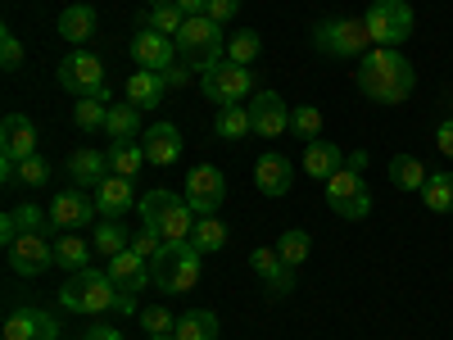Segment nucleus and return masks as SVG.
I'll use <instances>...</instances> for the list:
<instances>
[{"label": "nucleus", "mask_w": 453, "mask_h": 340, "mask_svg": "<svg viewBox=\"0 0 453 340\" xmlns=\"http://www.w3.org/2000/svg\"><path fill=\"white\" fill-rule=\"evenodd\" d=\"M354 87L372 104H403L412 96V87H418V68L390 46H372L354 68Z\"/></svg>", "instance_id": "1"}, {"label": "nucleus", "mask_w": 453, "mask_h": 340, "mask_svg": "<svg viewBox=\"0 0 453 340\" xmlns=\"http://www.w3.org/2000/svg\"><path fill=\"white\" fill-rule=\"evenodd\" d=\"M200 250L191 241H164L150 259V282H155L164 295H186L200 282Z\"/></svg>", "instance_id": "2"}, {"label": "nucleus", "mask_w": 453, "mask_h": 340, "mask_svg": "<svg viewBox=\"0 0 453 340\" xmlns=\"http://www.w3.org/2000/svg\"><path fill=\"white\" fill-rule=\"evenodd\" d=\"M136 213L164 241H191V232H196V209L186 205V196H173V191H145Z\"/></svg>", "instance_id": "3"}, {"label": "nucleus", "mask_w": 453, "mask_h": 340, "mask_svg": "<svg viewBox=\"0 0 453 340\" xmlns=\"http://www.w3.org/2000/svg\"><path fill=\"white\" fill-rule=\"evenodd\" d=\"M222 55H226V42H222V27L209 19V14H200V19H186V27L177 32V59L191 68V73H204L213 68V64H222Z\"/></svg>", "instance_id": "4"}, {"label": "nucleus", "mask_w": 453, "mask_h": 340, "mask_svg": "<svg viewBox=\"0 0 453 340\" xmlns=\"http://www.w3.org/2000/svg\"><path fill=\"white\" fill-rule=\"evenodd\" d=\"M119 299H123L119 286L100 268H82L59 286V305L73 313H104V309H119Z\"/></svg>", "instance_id": "5"}, {"label": "nucleus", "mask_w": 453, "mask_h": 340, "mask_svg": "<svg viewBox=\"0 0 453 340\" xmlns=\"http://www.w3.org/2000/svg\"><path fill=\"white\" fill-rule=\"evenodd\" d=\"M363 23H367V32H372V46L399 50L408 36H412V27H418V14H412L408 0H372L367 14H363Z\"/></svg>", "instance_id": "6"}, {"label": "nucleus", "mask_w": 453, "mask_h": 340, "mask_svg": "<svg viewBox=\"0 0 453 340\" xmlns=\"http://www.w3.org/2000/svg\"><path fill=\"white\" fill-rule=\"evenodd\" d=\"M313 46L335 59H363L372 50V32L363 19H322L313 27Z\"/></svg>", "instance_id": "7"}, {"label": "nucleus", "mask_w": 453, "mask_h": 340, "mask_svg": "<svg viewBox=\"0 0 453 340\" xmlns=\"http://www.w3.org/2000/svg\"><path fill=\"white\" fill-rule=\"evenodd\" d=\"M326 209L345 222H363L372 213V191L358 168H340L331 182H326Z\"/></svg>", "instance_id": "8"}, {"label": "nucleus", "mask_w": 453, "mask_h": 340, "mask_svg": "<svg viewBox=\"0 0 453 340\" xmlns=\"http://www.w3.org/2000/svg\"><path fill=\"white\" fill-rule=\"evenodd\" d=\"M200 91H204V100H213L218 109L241 104V100L254 91V73H250L245 64L222 59V64H213V68L204 73V78H200Z\"/></svg>", "instance_id": "9"}, {"label": "nucleus", "mask_w": 453, "mask_h": 340, "mask_svg": "<svg viewBox=\"0 0 453 340\" xmlns=\"http://www.w3.org/2000/svg\"><path fill=\"white\" fill-rule=\"evenodd\" d=\"M222 196H226V177H222V168L200 164V168L186 173V205L196 209V218H209V213L222 205Z\"/></svg>", "instance_id": "10"}, {"label": "nucleus", "mask_w": 453, "mask_h": 340, "mask_svg": "<svg viewBox=\"0 0 453 340\" xmlns=\"http://www.w3.org/2000/svg\"><path fill=\"white\" fill-rule=\"evenodd\" d=\"M59 87L64 91H73V96H96V91H104V64L96 59V55H87V50H78V55H68L64 64H59Z\"/></svg>", "instance_id": "11"}, {"label": "nucleus", "mask_w": 453, "mask_h": 340, "mask_svg": "<svg viewBox=\"0 0 453 340\" xmlns=\"http://www.w3.org/2000/svg\"><path fill=\"white\" fill-rule=\"evenodd\" d=\"M5 259H10V268H14L19 277H42L50 263H55V245H50L46 236L23 232L14 245H5Z\"/></svg>", "instance_id": "12"}, {"label": "nucleus", "mask_w": 453, "mask_h": 340, "mask_svg": "<svg viewBox=\"0 0 453 340\" xmlns=\"http://www.w3.org/2000/svg\"><path fill=\"white\" fill-rule=\"evenodd\" d=\"M173 55H177V36H164L155 27H141L132 36V59L141 68H155V73H168L173 68Z\"/></svg>", "instance_id": "13"}, {"label": "nucleus", "mask_w": 453, "mask_h": 340, "mask_svg": "<svg viewBox=\"0 0 453 340\" xmlns=\"http://www.w3.org/2000/svg\"><path fill=\"white\" fill-rule=\"evenodd\" d=\"M250 119H254V136H281L290 128V104L277 96V91H258L250 100Z\"/></svg>", "instance_id": "14"}, {"label": "nucleus", "mask_w": 453, "mask_h": 340, "mask_svg": "<svg viewBox=\"0 0 453 340\" xmlns=\"http://www.w3.org/2000/svg\"><path fill=\"white\" fill-rule=\"evenodd\" d=\"M0 155H10L14 164L36 155V128L27 113H5V123H0Z\"/></svg>", "instance_id": "15"}, {"label": "nucleus", "mask_w": 453, "mask_h": 340, "mask_svg": "<svg viewBox=\"0 0 453 340\" xmlns=\"http://www.w3.org/2000/svg\"><path fill=\"white\" fill-rule=\"evenodd\" d=\"M50 222L59 232H78V227L96 222V200H87L82 191H59L50 205Z\"/></svg>", "instance_id": "16"}, {"label": "nucleus", "mask_w": 453, "mask_h": 340, "mask_svg": "<svg viewBox=\"0 0 453 340\" xmlns=\"http://www.w3.org/2000/svg\"><path fill=\"white\" fill-rule=\"evenodd\" d=\"M5 340H59V322L42 309H14L5 318Z\"/></svg>", "instance_id": "17"}, {"label": "nucleus", "mask_w": 453, "mask_h": 340, "mask_svg": "<svg viewBox=\"0 0 453 340\" xmlns=\"http://www.w3.org/2000/svg\"><path fill=\"white\" fill-rule=\"evenodd\" d=\"M141 200H136V191H132V177H104L100 186H96V209L104 213V218H123V213H132Z\"/></svg>", "instance_id": "18"}, {"label": "nucleus", "mask_w": 453, "mask_h": 340, "mask_svg": "<svg viewBox=\"0 0 453 340\" xmlns=\"http://www.w3.org/2000/svg\"><path fill=\"white\" fill-rule=\"evenodd\" d=\"M254 186H258L263 196L281 200L290 186H295V168H290V159H286V155H263V159L254 164Z\"/></svg>", "instance_id": "19"}, {"label": "nucleus", "mask_w": 453, "mask_h": 340, "mask_svg": "<svg viewBox=\"0 0 453 340\" xmlns=\"http://www.w3.org/2000/svg\"><path fill=\"white\" fill-rule=\"evenodd\" d=\"M104 273L113 277L119 295H141V290H145V282H150V263H145L136 250H123L119 259H109V268H104Z\"/></svg>", "instance_id": "20"}, {"label": "nucleus", "mask_w": 453, "mask_h": 340, "mask_svg": "<svg viewBox=\"0 0 453 340\" xmlns=\"http://www.w3.org/2000/svg\"><path fill=\"white\" fill-rule=\"evenodd\" d=\"M141 145H145V159H150V164L168 168V164H177V155H181V132H177L173 123H155V128L141 132Z\"/></svg>", "instance_id": "21"}, {"label": "nucleus", "mask_w": 453, "mask_h": 340, "mask_svg": "<svg viewBox=\"0 0 453 340\" xmlns=\"http://www.w3.org/2000/svg\"><path fill=\"white\" fill-rule=\"evenodd\" d=\"M164 96H168V73L136 68L132 78H127V100L136 109H155V104H164Z\"/></svg>", "instance_id": "22"}, {"label": "nucleus", "mask_w": 453, "mask_h": 340, "mask_svg": "<svg viewBox=\"0 0 453 340\" xmlns=\"http://www.w3.org/2000/svg\"><path fill=\"white\" fill-rule=\"evenodd\" d=\"M340 168H345V155H340V145H331V141H309L304 145V173L313 177V182H331Z\"/></svg>", "instance_id": "23"}, {"label": "nucleus", "mask_w": 453, "mask_h": 340, "mask_svg": "<svg viewBox=\"0 0 453 340\" xmlns=\"http://www.w3.org/2000/svg\"><path fill=\"white\" fill-rule=\"evenodd\" d=\"M104 155H109V173H113V177H136L141 164H150L141 141H109Z\"/></svg>", "instance_id": "24"}, {"label": "nucleus", "mask_w": 453, "mask_h": 340, "mask_svg": "<svg viewBox=\"0 0 453 340\" xmlns=\"http://www.w3.org/2000/svg\"><path fill=\"white\" fill-rule=\"evenodd\" d=\"M68 173L78 186H100L109 177V155H100V150H78V155L68 159Z\"/></svg>", "instance_id": "25"}, {"label": "nucleus", "mask_w": 453, "mask_h": 340, "mask_svg": "<svg viewBox=\"0 0 453 340\" xmlns=\"http://www.w3.org/2000/svg\"><path fill=\"white\" fill-rule=\"evenodd\" d=\"M91 32H96V10L91 5H68L59 14V36H64V42L82 46V42H91Z\"/></svg>", "instance_id": "26"}, {"label": "nucleus", "mask_w": 453, "mask_h": 340, "mask_svg": "<svg viewBox=\"0 0 453 340\" xmlns=\"http://www.w3.org/2000/svg\"><path fill=\"white\" fill-rule=\"evenodd\" d=\"M250 132H254V119H250V109H245V104H226V109H218L213 136H222V141H241V136H250Z\"/></svg>", "instance_id": "27"}, {"label": "nucleus", "mask_w": 453, "mask_h": 340, "mask_svg": "<svg viewBox=\"0 0 453 340\" xmlns=\"http://www.w3.org/2000/svg\"><path fill=\"white\" fill-rule=\"evenodd\" d=\"M91 250H96V245H87L82 236L64 232V236L55 241V263H59V268H68V273H82V268H91Z\"/></svg>", "instance_id": "28"}, {"label": "nucleus", "mask_w": 453, "mask_h": 340, "mask_svg": "<svg viewBox=\"0 0 453 340\" xmlns=\"http://www.w3.org/2000/svg\"><path fill=\"white\" fill-rule=\"evenodd\" d=\"M173 336H177V340H218V313H209V309L181 313Z\"/></svg>", "instance_id": "29"}, {"label": "nucleus", "mask_w": 453, "mask_h": 340, "mask_svg": "<svg viewBox=\"0 0 453 340\" xmlns=\"http://www.w3.org/2000/svg\"><path fill=\"white\" fill-rule=\"evenodd\" d=\"M109 91H96V96H82L78 104H73V123H78L82 132H100L104 119H109Z\"/></svg>", "instance_id": "30"}, {"label": "nucleus", "mask_w": 453, "mask_h": 340, "mask_svg": "<svg viewBox=\"0 0 453 340\" xmlns=\"http://www.w3.org/2000/svg\"><path fill=\"white\" fill-rule=\"evenodd\" d=\"M390 186H399V191H422L426 186V164L412 159V155H395L390 159Z\"/></svg>", "instance_id": "31"}, {"label": "nucleus", "mask_w": 453, "mask_h": 340, "mask_svg": "<svg viewBox=\"0 0 453 340\" xmlns=\"http://www.w3.org/2000/svg\"><path fill=\"white\" fill-rule=\"evenodd\" d=\"M422 200L431 213H453V173H431L422 186Z\"/></svg>", "instance_id": "32"}, {"label": "nucleus", "mask_w": 453, "mask_h": 340, "mask_svg": "<svg viewBox=\"0 0 453 340\" xmlns=\"http://www.w3.org/2000/svg\"><path fill=\"white\" fill-rule=\"evenodd\" d=\"M91 245H96L104 259H119L123 250H132V236L123 232V222H119V218H109V222L96 227V241H91Z\"/></svg>", "instance_id": "33"}, {"label": "nucleus", "mask_w": 453, "mask_h": 340, "mask_svg": "<svg viewBox=\"0 0 453 340\" xmlns=\"http://www.w3.org/2000/svg\"><path fill=\"white\" fill-rule=\"evenodd\" d=\"M104 132H109L113 141H136V136H141V132H136V104H132V100H123V104H109Z\"/></svg>", "instance_id": "34"}, {"label": "nucleus", "mask_w": 453, "mask_h": 340, "mask_svg": "<svg viewBox=\"0 0 453 340\" xmlns=\"http://www.w3.org/2000/svg\"><path fill=\"white\" fill-rule=\"evenodd\" d=\"M191 245L200 250V254H218L222 245H226V227L209 213V218H196V232H191Z\"/></svg>", "instance_id": "35"}, {"label": "nucleus", "mask_w": 453, "mask_h": 340, "mask_svg": "<svg viewBox=\"0 0 453 340\" xmlns=\"http://www.w3.org/2000/svg\"><path fill=\"white\" fill-rule=\"evenodd\" d=\"M309 250H313V236L299 232V227H295V232H281V241H277V254H281L286 268H299V263L309 259Z\"/></svg>", "instance_id": "36"}, {"label": "nucleus", "mask_w": 453, "mask_h": 340, "mask_svg": "<svg viewBox=\"0 0 453 340\" xmlns=\"http://www.w3.org/2000/svg\"><path fill=\"white\" fill-rule=\"evenodd\" d=\"M141 27H155V32H164V36H177L181 27H186V14L177 10V0H168V5H155L145 19H141Z\"/></svg>", "instance_id": "37"}, {"label": "nucleus", "mask_w": 453, "mask_h": 340, "mask_svg": "<svg viewBox=\"0 0 453 340\" xmlns=\"http://www.w3.org/2000/svg\"><path fill=\"white\" fill-rule=\"evenodd\" d=\"M258 50H263V42H258L254 27H241L232 42H226V59H232V64H245V68L258 59Z\"/></svg>", "instance_id": "38"}, {"label": "nucleus", "mask_w": 453, "mask_h": 340, "mask_svg": "<svg viewBox=\"0 0 453 340\" xmlns=\"http://www.w3.org/2000/svg\"><path fill=\"white\" fill-rule=\"evenodd\" d=\"M290 128H295V136H304V145L318 141L322 136V109H313V104L290 109Z\"/></svg>", "instance_id": "39"}, {"label": "nucleus", "mask_w": 453, "mask_h": 340, "mask_svg": "<svg viewBox=\"0 0 453 340\" xmlns=\"http://www.w3.org/2000/svg\"><path fill=\"white\" fill-rule=\"evenodd\" d=\"M250 268L263 277V282H273L281 268H286V263H281V254H277V245H258L254 254H250Z\"/></svg>", "instance_id": "40"}, {"label": "nucleus", "mask_w": 453, "mask_h": 340, "mask_svg": "<svg viewBox=\"0 0 453 340\" xmlns=\"http://www.w3.org/2000/svg\"><path fill=\"white\" fill-rule=\"evenodd\" d=\"M14 218H19L23 232H32V236H46V227H55V222H50V213H42L36 205H19V209H14Z\"/></svg>", "instance_id": "41"}, {"label": "nucleus", "mask_w": 453, "mask_h": 340, "mask_svg": "<svg viewBox=\"0 0 453 340\" xmlns=\"http://www.w3.org/2000/svg\"><path fill=\"white\" fill-rule=\"evenodd\" d=\"M23 64V46H19V36L5 27V32H0V68H5V73H14Z\"/></svg>", "instance_id": "42"}, {"label": "nucleus", "mask_w": 453, "mask_h": 340, "mask_svg": "<svg viewBox=\"0 0 453 340\" xmlns=\"http://www.w3.org/2000/svg\"><path fill=\"white\" fill-rule=\"evenodd\" d=\"M19 182H27V186H46V182H50V164H46L42 155L23 159V164H19Z\"/></svg>", "instance_id": "43"}, {"label": "nucleus", "mask_w": 453, "mask_h": 340, "mask_svg": "<svg viewBox=\"0 0 453 340\" xmlns=\"http://www.w3.org/2000/svg\"><path fill=\"white\" fill-rule=\"evenodd\" d=\"M141 327H145L150 336H173V331H177V322H173L168 309H145V313H141Z\"/></svg>", "instance_id": "44"}, {"label": "nucleus", "mask_w": 453, "mask_h": 340, "mask_svg": "<svg viewBox=\"0 0 453 340\" xmlns=\"http://www.w3.org/2000/svg\"><path fill=\"white\" fill-rule=\"evenodd\" d=\"M159 245H164V236L155 232V227H145V222H141V236L132 241V250H136L141 259H155V250H159Z\"/></svg>", "instance_id": "45"}, {"label": "nucleus", "mask_w": 453, "mask_h": 340, "mask_svg": "<svg viewBox=\"0 0 453 340\" xmlns=\"http://www.w3.org/2000/svg\"><path fill=\"white\" fill-rule=\"evenodd\" d=\"M236 14H241V0H209V19H213L218 27H226Z\"/></svg>", "instance_id": "46"}, {"label": "nucleus", "mask_w": 453, "mask_h": 340, "mask_svg": "<svg viewBox=\"0 0 453 340\" xmlns=\"http://www.w3.org/2000/svg\"><path fill=\"white\" fill-rule=\"evenodd\" d=\"M435 150H440L444 159H453V113H449V119L435 128Z\"/></svg>", "instance_id": "47"}, {"label": "nucleus", "mask_w": 453, "mask_h": 340, "mask_svg": "<svg viewBox=\"0 0 453 340\" xmlns=\"http://www.w3.org/2000/svg\"><path fill=\"white\" fill-rule=\"evenodd\" d=\"M295 290V268H281L273 282H268V295H290Z\"/></svg>", "instance_id": "48"}, {"label": "nucleus", "mask_w": 453, "mask_h": 340, "mask_svg": "<svg viewBox=\"0 0 453 340\" xmlns=\"http://www.w3.org/2000/svg\"><path fill=\"white\" fill-rule=\"evenodd\" d=\"M177 10L186 19H200V14H209V0H177Z\"/></svg>", "instance_id": "49"}, {"label": "nucleus", "mask_w": 453, "mask_h": 340, "mask_svg": "<svg viewBox=\"0 0 453 340\" xmlns=\"http://www.w3.org/2000/svg\"><path fill=\"white\" fill-rule=\"evenodd\" d=\"M82 340H123V331H119V327H100V322H96Z\"/></svg>", "instance_id": "50"}, {"label": "nucleus", "mask_w": 453, "mask_h": 340, "mask_svg": "<svg viewBox=\"0 0 453 340\" xmlns=\"http://www.w3.org/2000/svg\"><path fill=\"white\" fill-rule=\"evenodd\" d=\"M186 82H191V68H168V87H186Z\"/></svg>", "instance_id": "51"}, {"label": "nucleus", "mask_w": 453, "mask_h": 340, "mask_svg": "<svg viewBox=\"0 0 453 340\" xmlns=\"http://www.w3.org/2000/svg\"><path fill=\"white\" fill-rule=\"evenodd\" d=\"M145 5H150V10H155V5H168V0H145Z\"/></svg>", "instance_id": "52"}, {"label": "nucleus", "mask_w": 453, "mask_h": 340, "mask_svg": "<svg viewBox=\"0 0 453 340\" xmlns=\"http://www.w3.org/2000/svg\"><path fill=\"white\" fill-rule=\"evenodd\" d=\"M145 340H177V336H145Z\"/></svg>", "instance_id": "53"}, {"label": "nucleus", "mask_w": 453, "mask_h": 340, "mask_svg": "<svg viewBox=\"0 0 453 340\" xmlns=\"http://www.w3.org/2000/svg\"><path fill=\"white\" fill-rule=\"evenodd\" d=\"M59 340H64V336H59Z\"/></svg>", "instance_id": "54"}, {"label": "nucleus", "mask_w": 453, "mask_h": 340, "mask_svg": "<svg viewBox=\"0 0 453 340\" xmlns=\"http://www.w3.org/2000/svg\"><path fill=\"white\" fill-rule=\"evenodd\" d=\"M449 104H453V100H449Z\"/></svg>", "instance_id": "55"}]
</instances>
